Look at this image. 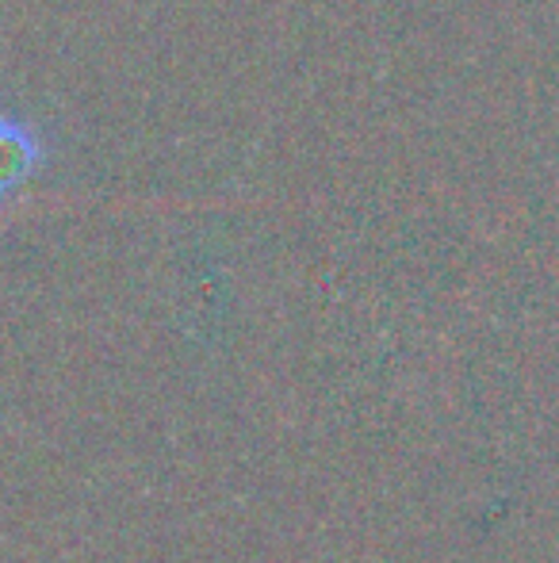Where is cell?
Segmentation results:
<instances>
[{"mask_svg": "<svg viewBox=\"0 0 559 563\" xmlns=\"http://www.w3.org/2000/svg\"><path fill=\"white\" fill-rule=\"evenodd\" d=\"M43 139L20 115H0V200L20 192L43 165Z\"/></svg>", "mask_w": 559, "mask_h": 563, "instance_id": "6da1fadb", "label": "cell"}]
</instances>
